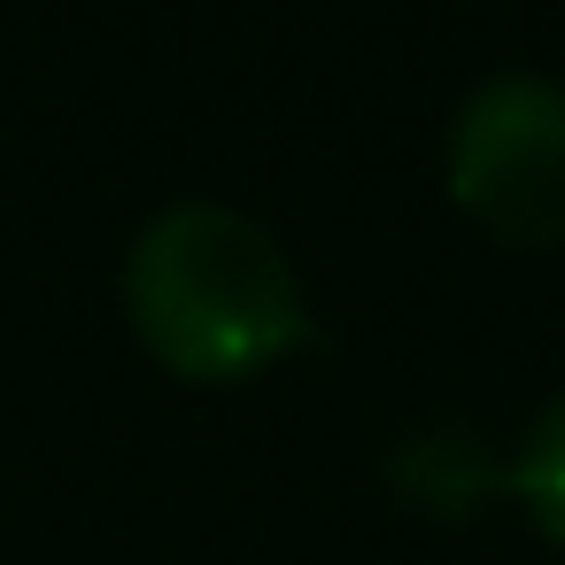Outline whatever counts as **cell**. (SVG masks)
<instances>
[{
	"mask_svg": "<svg viewBox=\"0 0 565 565\" xmlns=\"http://www.w3.org/2000/svg\"><path fill=\"white\" fill-rule=\"evenodd\" d=\"M449 194L511 248L565 241V86L534 71L488 78L449 125Z\"/></svg>",
	"mask_w": 565,
	"mask_h": 565,
	"instance_id": "7a4b0ae2",
	"label": "cell"
},
{
	"mask_svg": "<svg viewBox=\"0 0 565 565\" xmlns=\"http://www.w3.org/2000/svg\"><path fill=\"white\" fill-rule=\"evenodd\" d=\"M511 488H519L526 519L542 526V542L565 550V395H550V411L534 418V434L511 465Z\"/></svg>",
	"mask_w": 565,
	"mask_h": 565,
	"instance_id": "3957f363",
	"label": "cell"
},
{
	"mask_svg": "<svg viewBox=\"0 0 565 565\" xmlns=\"http://www.w3.org/2000/svg\"><path fill=\"white\" fill-rule=\"evenodd\" d=\"M125 310L163 372L210 387L279 364L310 333L295 264L225 202H171L140 225L125 256Z\"/></svg>",
	"mask_w": 565,
	"mask_h": 565,
	"instance_id": "6da1fadb",
	"label": "cell"
}]
</instances>
